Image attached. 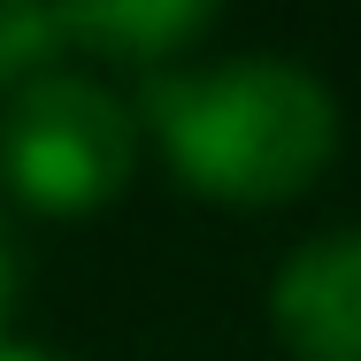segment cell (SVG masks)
I'll use <instances>...</instances> for the list:
<instances>
[{
    "instance_id": "1",
    "label": "cell",
    "mask_w": 361,
    "mask_h": 361,
    "mask_svg": "<svg viewBox=\"0 0 361 361\" xmlns=\"http://www.w3.org/2000/svg\"><path fill=\"white\" fill-rule=\"evenodd\" d=\"M154 139L177 177L231 208H277L323 177L338 146V108L285 54H246L223 70H154Z\"/></svg>"
},
{
    "instance_id": "2",
    "label": "cell",
    "mask_w": 361,
    "mask_h": 361,
    "mask_svg": "<svg viewBox=\"0 0 361 361\" xmlns=\"http://www.w3.org/2000/svg\"><path fill=\"white\" fill-rule=\"evenodd\" d=\"M131 116L92 77H31L8 92L0 116V177L39 216H85L131 185Z\"/></svg>"
},
{
    "instance_id": "3",
    "label": "cell",
    "mask_w": 361,
    "mask_h": 361,
    "mask_svg": "<svg viewBox=\"0 0 361 361\" xmlns=\"http://www.w3.org/2000/svg\"><path fill=\"white\" fill-rule=\"evenodd\" d=\"M269 323L300 361H361V231L292 254L269 285Z\"/></svg>"
},
{
    "instance_id": "4",
    "label": "cell",
    "mask_w": 361,
    "mask_h": 361,
    "mask_svg": "<svg viewBox=\"0 0 361 361\" xmlns=\"http://www.w3.org/2000/svg\"><path fill=\"white\" fill-rule=\"evenodd\" d=\"M208 31V8L192 0H100V8H62V39L108 54V62H146L161 70L169 47L200 39Z\"/></svg>"
},
{
    "instance_id": "5",
    "label": "cell",
    "mask_w": 361,
    "mask_h": 361,
    "mask_svg": "<svg viewBox=\"0 0 361 361\" xmlns=\"http://www.w3.org/2000/svg\"><path fill=\"white\" fill-rule=\"evenodd\" d=\"M54 47H70V39H62V8L0 0V85H8V92H16V85H31V77H47Z\"/></svg>"
},
{
    "instance_id": "6",
    "label": "cell",
    "mask_w": 361,
    "mask_h": 361,
    "mask_svg": "<svg viewBox=\"0 0 361 361\" xmlns=\"http://www.w3.org/2000/svg\"><path fill=\"white\" fill-rule=\"evenodd\" d=\"M8 300H16V246H8V223H0V323H8Z\"/></svg>"
},
{
    "instance_id": "7",
    "label": "cell",
    "mask_w": 361,
    "mask_h": 361,
    "mask_svg": "<svg viewBox=\"0 0 361 361\" xmlns=\"http://www.w3.org/2000/svg\"><path fill=\"white\" fill-rule=\"evenodd\" d=\"M0 361H54V354H39V346H16V338H0Z\"/></svg>"
}]
</instances>
